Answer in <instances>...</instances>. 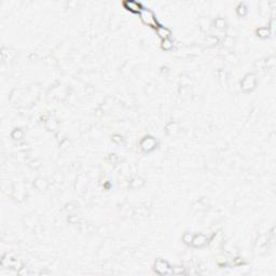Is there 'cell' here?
I'll return each mask as SVG.
<instances>
[{"label": "cell", "instance_id": "cell-1", "mask_svg": "<svg viewBox=\"0 0 276 276\" xmlns=\"http://www.w3.org/2000/svg\"><path fill=\"white\" fill-rule=\"evenodd\" d=\"M140 16H141L142 21H144L145 23H148V24H150V23L153 22V14H152V12L150 10H147V9H141V10H140Z\"/></svg>", "mask_w": 276, "mask_h": 276}, {"label": "cell", "instance_id": "cell-3", "mask_svg": "<svg viewBox=\"0 0 276 276\" xmlns=\"http://www.w3.org/2000/svg\"><path fill=\"white\" fill-rule=\"evenodd\" d=\"M159 34H160L162 37H166L168 35V30L164 27H160L159 28Z\"/></svg>", "mask_w": 276, "mask_h": 276}, {"label": "cell", "instance_id": "cell-2", "mask_svg": "<svg viewBox=\"0 0 276 276\" xmlns=\"http://www.w3.org/2000/svg\"><path fill=\"white\" fill-rule=\"evenodd\" d=\"M124 4L128 9H131V10L133 11H140L142 9L141 7H140V4L136 1H126Z\"/></svg>", "mask_w": 276, "mask_h": 276}]
</instances>
